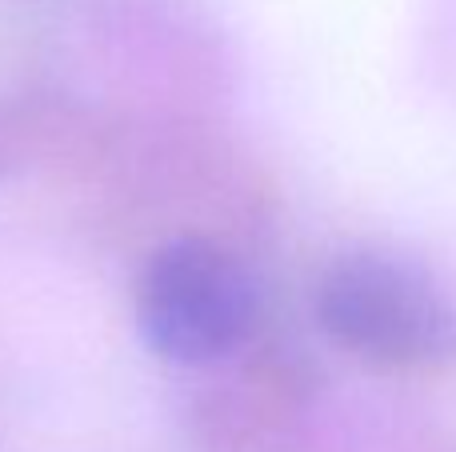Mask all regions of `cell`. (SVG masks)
<instances>
[{
	"instance_id": "6da1fadb",
	"label": "cell",
	"mask_w": 456,
	"mask_h": 452,
	"mask_svg": "<svg viewBox=\"0 0 456 452\" xmlns=\"http://www.w3.org/2000/svg\"><path fill=\"white\" fill-rule=\"evenodd\" d=\"M316 317L340 349L377 365H436L456 352L449 296L401 256H340L316 288Z\"/></svg>"
},
{
	"instance_id": "7a4b0ae2",
	"label": "cell",
	"mask_w": 456,
	"mask_h": 452,
	"mask_svg": "<svg viewBox=\"0 0 456 452\" xmlns=\"http://www.w3.org/2000/svg\"><path fill=\"white\" fill-rule=\"evenodd\" d=\"M136 325L165 360L213 365L248 341L256 325V285L213 240H173L141 277Z\"/></svg>"
}]
</instances>
